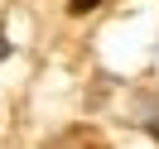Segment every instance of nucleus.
Masks as SVG:
<instances>
[{
    "label": "nucleus",
    "instance_id": "nucleus-2",
    "mask_svg": "<svg viewBox=\"0 0 159 149\" xmlns=\"http://www.w3.org/2000/svg\"><path fill=\"white\" fill-rule=\"evenodd\" d=\"M10 58V39H5V34H0V63Z\"/></svg>",
    "mask_w": 159,
    "mask_h": 149
},
{
    "label": "nucleus",
    "instance_id": "nucleus-3",
    "mask_svg": "<svg viewBox=\"0 0 159 149\" xmlns=\"http://www.w3.org/2000/svg\"><path fill=\"white\" fill-rule=\"evenodd\" d=\"M154 139H159V125H154Z\"/></svg>",
    "mask_w": 159,
    "mask_h": 149
},
{
    "label": "nucleus",
    "instance_id": "nucleus-1",
    "mask_svg": "<svg viewBox=\"0 0 159 149\" xmlns=\"http://www.w3.org/2000/svg\"><path fill=\"white\" fill-rule=\"evenodd\" d=\"M92 5H97V0H68V10H72V15H82V10H92Z\"/></svg>",
    "mask_w": 159,
    "mask_h": 149
}]
</instances>
